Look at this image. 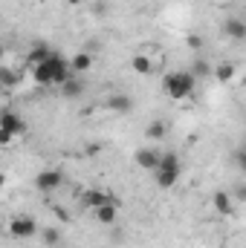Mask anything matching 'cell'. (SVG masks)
I'll return each mask as SVG.
<instances>
[{
    "label": "cell",
    "mask_w": 246,
    "mask_h": 248,
    "mask_svg": "<svg viewBox=\"0 0 246 248\" xmlns=\"http://www.w3.org/2000/svg\"><path fill=\"white\" fill-rule=\"evenodd\" d=\"M72 75H75V72H72L70 61L61 58V52H53L50 61L32 66V78H35V84H41V87H64Z\"/></svg>",
    "instance_id": "obj_1"
},
{
    "label": "cell",
    "mask_w": 246,
    "mask_h": 248,
    "mask_svg": "<svg viewBox=\"0 0 246 248\" xmlns=\"http://www.w3.org/2000/svg\"><path fill=\"white\" fill-rule=\"evenodd\" d=\"M194 87H197V78H194L191 72H183V69H174V72H168V75L162 78V90H165V95L174 98V101L188 98V95L194 93Z\"/></svg>",
    "instance_id": "obj_2"
},
{
    "label": "cell",
    "mask_w": 246,
    "mask_h": 248,
    "mask_svg": "<svg viewBox=\"0 0 246 248\" xmlns=\"http://www.w3.org/2000/svg\"><path fill=\"white\" fill-rule=\"evenodd\" d=\"M180 173H183V162H180V156L177 153H162V162H159V168L154 170V176H157V185L159 187H174L177 185V179H180Z\"/></svg>",
    "instance_id": "obj_3"
},
{
    "label": "cell",
    "mask_w": 246,
    "mask_h": 248,
    "mask_svg": "<svg viewBox=\"0 0 246 248\" xmlns=\"http://www.w3.org/2000/svg\"><path fill=\"white\" fill-rule=\"evenodd\" d=\"M6 231H9L12 240H32V237L38 234V225H35V219H32L29 214H20V217H12V219H9Z\"/></svg>",
    "instance_id": "obj_4"
},
{
    "label": "cell",
    "mask_w": 246,
    "mask_h": 248,
    "mask_svg": "<svg viewBox=\"0 0 246 248\" xmlns=\"http://www.w3.org/2000/svg\"><path fill=\"white\" fill-rule=\"evenodd\" d=\"M64 185V173L58 168H50V170H41L38 176H35V187L41 190V193H53V190H58Z\"/></svg>",
    "instance_id": "obj_5"
},
{
    "label": "cell",
    "mask_w": 246,
    "mask_h": 248,
    "mask_svg": "<svg viewBox=\"0 0 246 248\" xmlns=\"http://www.w3.org/2000/svg\"><path fill=\"white\" fill-rule=\"evenodd\" d=\"M133 159H136V165H139L142 170H151V173H154V170L159 168V162H162V153L154 150V147H139Z\"/></svg>",
    "instance_id": "obj_6"
},
{
    "label": "cell",
    "mask_w": 246,
    "mask_h": 248,
    "mask_svg": "<svg viewBox=\"0 0 246 248\" xmlns=\"http://www.w3.org/2000/svg\"><path fill=\"white\" fill-rule=\"evenodd\" d=\"M0 130H6V133H12V136H23V133H26V122H23L18 113L3 110V116H0Z\"/></svg>",
    "instance_id": "obj_7"
},
{
    "label": "cell",
    "mask_w": 246,
    "mask_h": 248,
    "mask_svg": "<svg viewBox=\"0 0 246 248\" xmlns=\"http://www.w3.org/2000/svg\"><path fill=\"white\" fill-rule=\"evenodd\" d=\"M81 199H84V205H87V208H93V211H96V208H102V205H107V202H116V199H113L107 190H102V187H90V190H84V196H81Z\"/></svg>",
    "instance_id": "obj_8"
},
{
    "label": "cell",
    "mask_w": 246,
    "mask_h": 248,
    "mask_svg": "<svg viewBox=\"0 0 246 248\" xmlns=\"http://www.w3.org/2000/svg\"><path fill=\"white\" fill-rule=\"evenodd\" d=\"M211 205H214V211H217L220 217H232V211H235V199H232V193H226V190H214V193H211Z\"/></svg>",
    "instance_id": "obj_9"
},
{
    "label": "cell",
    "mask_w": 246,
    "mask_h": 248,
    "mask_svg": "<svg viewBox=\"0 0 246 248\" xmlns=\"http://www.w3.org/2000/svg\"><path fill=\"white\" fill-rule=\"evenodd\" d=\"M93 214H96V219H99L102 225H113V222H116V217H119V202H107V205L96 208Z\"/></svg>",
    "instance_id": "obj_10"
},
{
    "label": "cell",
    "mask_w": 246,
    "mask_h": 248,
    "mask_svg": "<svg viewBox=\"0 0 246 248\" xmlns=\"http://www.w3.org/2000/svg\"><path fill=\"white\" fill-rule=\"evenodd\" d=\"M53 46H47V44H35L32 49H29V55H26V61L32 63V66H38V63H44V61H50L53 58Z\"/></svg>",
    "instance_id": "obj_11"
},
{
    "label": "cell",
    "mask_w": 246,
    "mask_h": 248,
    "mask_svg": "<svg viewBox=\"0 0 246 248\" xmlns=\"http://www.w3.org/2000/svg\"><path fill=\"white\" fill-rule=\"evenodd\" d=\"M70 66H72L75 75H84V72L93 69V55H90V52H75V55L70 58Z\"/></svg>",
    "instance_id": "obj_12"
},
{
    "label": "cell",
    "mask_w": 246,
    "mask_h": 248,
    "mask_svg": "<svg viewBox=\"0 0 246 248\" xmlns=\"http://www.w3.org/2000/svg\"><path fill=\"white\" fill-rule=\"evenodd\" d=\"M223 32H226L229 38H235V41H244L246 38V23L241 17H229V20L223 23Z\"/></svg>",
    "instance_id": "obj_13"
},
{
    "label": "cell",
    "mask_w": 246,
    "mask_h": 248,
    "mask_svg": "<svg viewBox=\"0 0 246 248\" xmlns=\"http://www.w3.org/2000/svg\"><path fill=\"white\" fill-rule=\"evenodd\" d=\"M61 93L67 95V98H81V95H84V78L72 75V78H70V81L61 87Z\"/></svg>",
    "instance_id": "obj_14"
},
{
    "label": "cell",
    "mask_w": 246,
    "mask_h": 248,
    "mask_svg": "<svg viewBox=\"0 0 246 248\" xmlns=\"http://www.w3.org/2000/svg\"><path fill=\"white\" fill-rule=\"evenodd\" d=\"M168 130H171V127H168V122L157 119V122L148 124V130H145V133H148V139H151V141H162V139L168 136Z\"/></svg>",
    "instance_id": "obj_15"
},
{
    "label": "cell",
    "mask_w": 246,
    "mask_h": 248,
    "mask_svg": "<svg viewBox=\"0 0 246 248\" xmlns=\"http://www.w3.org/2000/svg\"><path fill=\"white\" fill-rule=\"evenodd\" d=\"M188 72L200 81V78H211V75H214V66L206 61V58H197V61L191 63V69H188Z\"/></svg>",
    "instance_id": "obj_16"
},
{
    "label": "cell",
    "mask_w": 246,
    "mask_h": 248,
    "mask_svg": "<svg viewBox=\"0 0 246 248\" xmlns=\"http://www.w3.org/2000/svg\"><path fill=\"white\" fill-rule=\"evenodd\" d=\"M107 107H110L113 113H130V110H133V101H130L127 95H122V93H119V95H110Z\"/></svg>",
    "instance_id": "obj_17"
},
{
    "label": "cell",
    "mask_w": 246,
    "mask_h": 248,
    "mask_svg": "<svg viewBox=\"0 0 246 248\" xmlns=\"http://www.w3.org/2000/svg\"><path fill=\"white\" fill-rule=\"evenodd\" d=\"M235 72H238V66L232 61H223L220 66H214V78H217V81H232Z\"/></svg>",
    "instance_id": "obj_18"
},
{
    "label": "cell",
    "mask_w": 246,
    "mask_h": 248,
    "mask_svg": "<svg viewBox=\"0 0 246 248\" xmlns=\"http://www.w3.org/2000/svg\"><path fill=\"white\" fill-rule=\"evenodd\" d=\"M130 66H133L139 75H148V72H151V58H148V55H133Z\"/></svg>",
    "instance_id": "obj_19"
},
{
    "label": "cell",
    "mask_w": 246,
    "mask_h": 248,
    "mask_svg": "<svg viewBox=\"0 0 246 248\" xmlns=\"http://www.w3.org/2000/svg\"><path fill=\"white\" fill-rule=\"evenodd\" d=\"M41 237H44L47 246H58V243H61V231H58V228H44Z\"/></svg>",
    "instance_id": "obj_20"
},
{
    "label": "cell",
    "mask_w": 246,
    "mask_h": 248,
    "mask_svg": "<svg viewBox=\"0 0 246 248\" xmlns=\"http://www.w3.org/2000/svg\"><path fill=\"white\" fill-rule=\"evenodd\" d=\"M0 81H3V87H12V84L18 81V75H15V69H9V66H3V69H0Z\"/></svg>",
    "instance_id": "obj_21"
},
{
    "label": "cell",
    "mask_w": 246,
    "mask_h": 248,
    "mask_svg": "<svg viewBox=\"0 0 246 248\" xmlns=\"http://www.w3.org/2000/svg\"><path fill=\"white\" fill-rule=\"evenodd\" d=\"M232 159H235V165H238V168H241V170L246 173V147L235 150V156H232Z\"/></svg>",
    "instance_id": "obj_22"
},
{
    "label": "cell",
    "mask_w": 246,
    "mask_h": 248,
    "mask_svg": "<svg viewBox=\"0 0 246 248\" xmlns=\"http://www.w3.org/2000/svg\"><path fill=\"white\" fill-rule=\"evenodd\" d=\"M185 46H188V49H203V38H200V35H188V38H185Z\"/></svg>",
    "instance_id": "obj_23"
},
{
    "label": "cell",
    "mask_w": 246,
    "mask_h": 248,
    "mask_svg": "<svg viewBox=\"0 0 246 248\" xmlns=\"http://www.w3.org/2000/svg\"><path fill=\"white\" fill-rule=\"evenodd\" d=\"M12 141V133H6V130H0V144H9Z\"/></svg>",
    "instance_id": "obj_24"
},
{
    "label": "cell",
    "mask_w": 246,
    "mask_h": 248,
    "mask_svg": "<svg viewBox=\"0 0 246 248\" xmlns=\"http://www.w3.org/2000/svg\"><path fill=\"white\" fill-rule=\"evenodd\" d=\"M235 196H238L241 202H246V185H241V187H238V190H235Z\"/></svg>",
    "instance_id": "obj_25"
},
{
    "label": "cell",
    "mask_w": 246,
    "mask_h": 248,
    "mask_svg": "<svg viewBox=\"0 0 246 248\" xmlns=\"http://www.w3.org/2000/svg\"><path fill=\"white\" fill-rule=\"evenodd\" d=\"M67 3H70V6H78V3H81V0H67Z\"/></svg>",
    "instance_id": "obj_26"
}]
</instances>
